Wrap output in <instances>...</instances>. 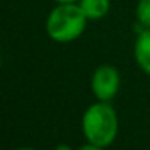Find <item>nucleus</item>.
Here are the masks:
<instances>
[{"label":"nucleus","mask_w":150,"mask_h":150,"mask_svg":"<svg viewBox=\"0 0 150 150\" xmlns=\"http://www.w3.org/2000/svg\"><path fill=\"white\" fill-rule=\"evenodd\" d=\"M57 4H74L76 0H55Z\"/></svg>","instance_id":"obj_9"},{"label":"nucleus","mask_w":150,"mask_h":150,"mask_svg":"<svg viewBox=\"0 0 150 150\" xmlns=\"http://www.w3.org/2000/svg\"><path fill=\"white\" fill-rule=\"evenodd\" d=\"M79 150H105L103 147H98V145H94V144H87V145L81 147Z\"/></svg>","instance_id":"obj_7"},{"label":"nucleus","mask_w":150,"mask_h":150,"mask_svg":"<svg viewBox=\"0 0 150 150\" xmlns=\"http://www.w3.org/2000/svg\"><path fill=\"white\" fill-rule=\"evenodd\" d=\"M89 18L76 4H58L49 13L45 21L47 36L52 40L66 44L78 39L86 29Z\"/></svg>","instance_id":"obj_2"},{"label":"nucleus","mask_w":150,"mask_h":150,"mask_svg":"<svg viewBox=\"0 0 150 150\" xmlns=\"http://www.w3.org/2000/svg\"><path fill=\"white\" fill-rule=\"evenodd\" d=\"M53 150H73V149L69 145H66V144H60V145H57Z\"/></svg>","instance_id":"obj_8"},{"label":"nucleus","mask_w":150,"mask_h":150,"mask_svg":"<svg viewBox=\"0 0 150 150\" xmlns=\"http://www.w3.org/2000/svg\"><path fill=\"white\" fill-rule=\"evenodd\" d=\"M82 132L89 144L108 147L118 134V115L108 102L98 100L82 115Z\"/></svg>","instance_id":"obj_1"},{"label":"nucleus","mask_w":150,"mask_h":150,"mask_svg":"<svg viewBox=\"0 0 150 150\" xmlns=\"http://www.w3.org/2000/svg\"><path fill=\"white\" fill-rule=\"evenodd\" d=\"M136 18L142 28H150V0H139L136 7Z\"/></svg>","instance_id":"obj_6"},{"label":"nucleus","mask_w":150,"mask_h":150,"mask_svg":"<svg viewBox=\"0 0 150 150\" xmlns=\"http://www.w3.org/2000/svg\"><path fill=\"white\" fill-rule=\"evenodd\" d=\"M91 87L97 100L110 102L120 91V73L111 65H100L92 74Z\"/></svg>","instance_id":"obj_3"},{"label":"nucleus","mask_w":150,"mask_h":150,"mask_svg":"<svg viewBox=\"0 0 150 150\" xmlns=\"http://www.w3.org/2000/svg\"><path fill=\"white\" fill-rule=\"evenodd\" d=\"M16 150H36V149H31V147H21V149H16Z\"/></svg>","instance_id":"obj_10"},{"label":"nucleus","mask_w":150,"mask_h":150,"mask_svg":"<svg viewBox=\"0 0 150 150\" xmlns=\"http://www.w3.org/2000/svg\"><path fill=\"white\" fill-rule=\"evenodd\" d=\"M134 58L139 68L150 76V28H145L137 36L134 45Z\"/></svg>","instance_id":"obj_4"},{"label":"nucleus","mask_w":150,"mask_h":150,"mask_svg":"<svg viewBox=\"0 0 150 150\" xmlns=\"http://www.w3.org/2000/svg\"><path fill=\"white\" fill-rule=\"evenodd\" d=\"M79 7L92 21L102 20L110 10V0H81Z\"/></svg>","instance_id":"obj_5"}]
</instances>
